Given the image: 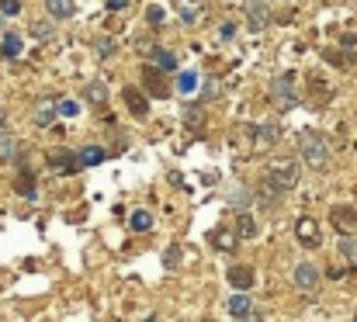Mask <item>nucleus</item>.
<instances>
[{"label": "nucleus", "instance_id": "26", "mask_svg": "<svg viewBox=\"0 0 357 322\" xmlns=\"http://www.w3.org/2000/svg\"><path fill=\"white\" fill-rule=\"evenodd\" d=\"M163 17H167V10H163V7H156V3H153V7H146V21H149L153 28H160V24H163Z\"/></svg>", "mask_w": 357, "mask_h": 322}, {"label": "nucleus", "instance_id": "23", "mask_svg": "<svg viewBox=\"0 0 357 322\" xmlns=\"http://www.w3.org/2000/svg\"><path fill=\"white\" fill-rule=\"evenodd\" d=\"M132 229H135V232H149V229H153V215L149 212H132Z\"/></svg>", "mask_w": 357, "mask_h": 322}, {"label": "nucleus", "instance_id": "30", "mask_svg": "<svg viewBox=\"0 0 357 322\" xmlns=\"http://www.w3.org/2000/svg\"><path fill=\"white\" fill-rule=\"evenodd\" d=\"M163 263H167V270H177V263H181V250H177V246H170V250H167V256H163Z\"/></svg>", "mask_w": 357, "mask_h": 322}, {"label": "nucleus", "instance_id": "27", "mask_svg": "<svg viewBox=\"0 0 357 322\" xmlns=\"http://www.w3.org/2000/svg\"><path fill=\"white\" fill-rule=\"evenodd\" d=\"M309 91H312V98H316V101L330 98V87H323V80H319V77H309Z\"/></svg>", "mask_w": 357, "mask_h": 322}, {"label": "nucleus", "instance_id": "25", "mask_svg": "<svg viewBox=\"0 0 357 322\" xmlns=\"http://www.w3.org/2000/svg\"><path fill=\"white\" fill-rule=\"evenodd\" d=\"M340 250H344V256H347V260H351V263L357 267V239H354V236H344Z\"/></svg>", "mask_w": 357, "mask_h": 322}, {"label": "nucleus", "instance_id": "13", "mask_svg": "<svg viewBox=\"0 0 357 322\" xmlns=\"http://www.w3.org/2000/svg\"><path fill=\"white\" fill-rule=\"evenodd\" d=\"M45 7L52 17H70L77 10V0H45Z\"/></svg>", "mask_w": 357, "mask_h": 322}, {"label": "nucleus", "instance_id": "22", "mask_svg": "<svg viewBox=\"0 0 357 322\" xmlns=\"http://www.w3.org/2000/svg\"><path fill=\"white\" fill-rule=\"evenodd\" d=\"M271 142H278V128L274 125H260L257 128V146H271Z\"/></svg>", "mask_w": 357, "mask_h": 322}, {"label": "nucleus", "instance_id": "6", "mask_svg": "<svg viewBox=\"0 0 357 322\" xmlns=\"http://www.w3.org/2000/svg\"><path fill=\"white\" fill-rule=\"evenodd\" d=\"M121 101H125V107L135 114V118H146V111H149V105H146V98L135 91V87H125L121 91Z\"/></svg>", "mask_w": 357, "mask_h": 322}, {"label": "nucleus", "instance_id": "15", "mask_svg": "<svg viewBox=\"0 0 357 322\" xmlns=\"http://www.w3.org/2000/svg\"><path fill=\"white\" fill-rule=\"evenodd\" d=\"M77 160H80L84 167H98V163L105 160V149H98V146H87V149H80V153H77Z\"/></svg>", "mask_w": 357, "mask_h": 322}, {"label": "nucleus", "instance_id": "5", "mask_svg": "<svg viewBox=\"0 0 357 322\" xmlns=\"http://www.w3.org/2000/svg\"><path fill=\"white\" fill-rule=\"evenodd\" d=\"M295 236H298V243H302V246H309V250H312V246H319V222H316V218H309V215H305V218H298Z\"/></svg>", "mask_w": 357, "mask_h": 322}, {"label": "nucleus", "instance_id": "7", "mask_svg": "<svg viewBox=\"0 0 357 322\" xmlns=\"http://www.w3.org/2000/svg\"><path fill=\"white\" fill-rule=\"evenodd\" d=\"M295 284L305 288V291L316 288V284H319V267H312V263H298V267H295Z\"/></svg>", "mask_w": 357, "mask_h": 322}, {"label": "nucleus", "instance_id": "34", "mask_svg": "<svg viewBox=\"0 0 357 322\" xmlns=\"http://www.w3.org/2000/svg\"><path fill=\"white\" fill-rule=\"evenodd\" d=\"M35 35L38 38H52V24H35Z\"/></svg>", "mask_w": 357, "mask_h": 322}, {"label": "nucleus", "instance_id": "9", "mask_svg": "<svg viewBox=\"0 0 357 322\" xmlns=\"http://www.w3.org/2000/svg\"><path fill=\"white\" fill-rule=\"evenodd\" d=\"M184 128L188 132H205V107L188 105V111H184Z\"/></svg>", "mask_w": 357, "mask_h": 322}, {"label": "nucleus", "instance_id": "1", "mask_svg": "<svg viewBox=\"0 0 357 322\" xmlns=\"http://www.w3.org/2000/svg\"><path fill=\"white\" fill-rule=\"evenodd\" d=\"M298 153H302L316 170H323V167H326V160H330V146H326V139H323L316 128L298 132Z\"/></svg>", "mask_w": 357, "mask_h": 322}, {"label": "nucleus", "instance_id": "19", "mask_svg": "<svg viewBox=\"0 0 357 322\" xmlns=\"http://www.w3.org/2000/svg\"><path fill=\"white\" fill-rule=\"evenodd\" d=\"M215 246H219L222 253H233V250H236V236H233L229 229H219V232H215Z\"/></svg>", "mask_w": 357, "mask_h": 322}, {"label": "nucleus", "instance_id": "33", "mask_svg": "<svg viewBox=\"0 0 357 322\" xmlns=\"http://www.w3.org/2000/svg\"><path fill=\"white\" fill-rule=\"evenodd\" d=\"M98 52H101V56H112V52H115V42H112V38L98 42Z\"/></svg>", "mask_w": 357, "mask_h": 322}, {"label": "nucleus", "instance_id": "21", "mask_svg": "<svg viewBox=\"0 0 357 322\" xmlns=\"http://www.w3.org/2000/svg\"><path fill=\"white\" fill-rule=\"evenodd\" d=\"M0 52H3L7 59H14V56L21 52V38H17V35H3V45H0Z\"/></svg>", "mask_w": 357, "mask_h": 322}, {"label": "nucleus", "instance_id": "37", "mask_svg": "<svg viewBox=\"0 0 357 322\" xmlns=\"http://www.w3.org/2000/svg\"><path fill=\"white\" fill-rule=\"evenodd\" d=\"M3 118H7V114H3V107H0V128H3Z\"/></svg>", "mask_w": 357, "mask_h": 322}, {"label": "nucleus", "instance_id": "10", "mask_svg": "<svg viewBox=\"0 0 357 322\" xmlns=\"http://www.w3.org/2000/svg\"><path fill=\"white\" fill-rule=\"evenodd\" d=\"M246 21H250L253 31H260V28L267 24V7H264L260 0H250V3H246Z\"/></svg>", "mask_w": 357, "mask_h": 322}, {"label": "nucleus", "instance_id": "24", "mask_svg": "<svg viewBox=\"0 0 357 322\" xmlns=\"http://www.w3.org/2000/svg\"><path fill=\"white\" fill-rule=\"evenodd\" d=\"M229 312H233V316H250V298H243V295H236V298H233V302H229Z\"/></svg>", "mask_w": 357, "mask_h": 322}, {"label": "nucleus", "instance_id": "17", "mask_svg": "<svg viewBox=\"0 0 357 322\" xmlns=\"http://www.w3.org/2000/svg\"><path fill=\"white\" fill-rule=\"evenodd\" d=\"M14 156H17V142H14L10 135L0 132V163H10Z\"/></svg>", "mask_w": 357, "mask_h": 322}, {"label": "nucleus", "instance_id": "11", "mask_svg": "<svg viewBox=\"0 0 357 322\" xmlns=\"http://www.w3.org/2000/svg\"><path fill=\"white\" fill-rule=\"evenodd\" d=\"M274 94L284 101V107H288V101H295V77L291 73H284V77H278L274 80Z\"/></svg>", "mask_w": 357, "mask_h": 322}, {"label": "nucleus", "instance_id": "28", "mask_svg": "<svg viewBox=\"0 0 357 322\" xmlns=\"http://www.w3.org/2000/svg\"><path fill=\"white\" fill-rule=\"evenodd\" d=\"M177 84H181V91H184V94H191V91H198V73H181V80H177Z\"/></svg>", "mask_w": 357, "mask_h": 322}, {"label": "nucleus", "instance_id": "18", "mask_svg": "<svg viewBox=\"0 0 357 322\" xmlns=\"http://www.w3.org/2000/svg\"><path fill=\"white\" fill-rule=\"evenodd\" d=\"M146 52L153 56V63H156L160 70H174V66H177V59H174L170 52H163V49H146Z\"/></svg>", "mask_w": 357, "mask_h": 322}, {"label": "nucleus", "instance_id": "20", "mask_svg": "<svg viewBox=\"0 0 357 322\" xmlns=\"http://www.w3.org/2000/svg\"><path fill=\"white\" fill-rule=\"evenodd\" d=\"M236 229H239V236H246V239H250V236H257V222H253L246 212L236 215Z\"/></svg>", "mask_w": 357, "mask_h": 322}, {"label": "nucleus", "instance_id": "2", "mask_svg": "<svg viewBox=\"0 0 357 322\" xmlns=\"http://www.w3.org/2000/svg\"><path fill=\"white\" fill-rule=\"evenodd\" d=\"M264 184L267 187H274V191H291L295 184H298V167H295V160H274L271 167H267V174H264Z\"/></svg>", "mask_w": 357, "mask_h": 322}, {"label": "nucleus", "instance_id": "3", "mask_svg": "<svg viewBox=\"0 0 357 322\" xmlns=\"http://www.w3.org/2000/svg\"><path fill=\"white\" fill-rule=\"evenodd\" d=\"M142 84H146V91L153 94V98H167L170 94V84H167V77L160 73V66H142Z\"/></svg>", "mask_w": 357, "mask_h": 322}, {"label": "nucleus", "instance_id": "36", "mask_svg": "<svg viewBox=\"0 0 357 322\" xmlns=\"http://www.w3.org/2000/svg\"><path fill=\"white\" fill-rule=\"evenodd\" d=\"M108 3H112V7H115V10H119V7H125V3H128V0H108Z\"/></svg>", "mask_w": 357, "mask_h": 322}, {"label": "nucleus", "instance_id": "31", "mask_svg": "<svg viewBox=\"0 0 357 322\" xmlns=\"http://www.w3.org/2000/svg\"><path fill=\"white\" fill-rule=\"evenodd\" d=\"M323 59H330V63H337V66H347V63H351V56H340V52H333V49H323Z\"/></svg>", "mask_w": 357, "mask_h": 322}, {"label": "nucleus", "instance_id": "4", "mask_svg": "<svg viewBox=\"0 0 357 322\" xmlns=\"http://www.w3.org/2000/svg\"><path fill=\"white\" fill-rule=\"evenodd\" d=\"M330 222H333L344 236H354L357 232V212L351 208V205H337V208L330 212Z\"/></svg>", "mask_w": 357, "mask_h": 322}, {"label": "nucleus", "instance_id": "16", "mask_svg": "<svg viewBox=\"0 0 357 322\" xmlns=\"http://www.w3.org/2000/svg\"><path fill=\"white\" fill-rule=\"evenodd\" d=\"M49 163H52V167H59V170H77V163H80V160H77V153H52V156H49Z\"/></svg>", "mask_w": 357, "mask_h": 322}, {"label": "nucleus", "instance_id": "8", "mask_svg": "<svg viewBox=\"0 0 357 322\" xmlns=\"http://www.w3.org/2000/svg\"><path fill=\"white\" fill-rule=\"evenodd\" d=\"M253 281H257V274H253V267H233L229 270V284L236 288V291H246V288H253Z\"/></svg>", "mask_w": 357, "mask_h": 322}, {"label": "nucleus", "instance_id": "14", "mask_svg": "<svg viewBox=\"0 0 357 322\" xmlns=\"http://www.w3.org/2000/svg\"><path fill=\"white\" fill-rule=\"evenodd\" d=\"M84 98H87L91 105H108V87H105V84H87V87H84Z\"/></svg>", "mask_w": 357, "mask_h": 322}, {"label": "nucleus", "instance_id": "32", "mask_svg": "<svg viewBox=\"0 0 357 322\" xmlns=\"http://www.w3.org/2000/svg\"><path fill=\"white\" fill-rule=\"evenodd\" d=\"M56 111H59V114H66V118H73V114H77V101H59Z\"/></svg>", "mask_w": 357, "mask_h": 322}, {"label": "nucleus", "instance_id": "35", "mask_svg": "<svg viewBox=\"0 0 357 322\" xmlns=\"http://www.w3.org/2000/svg\"><path fill=\"white\" fill-rule=\"evenodd\" d=\"M3 10L7 14H17V0H3Z\"/></svg>", "mask_w": 357, "mask_h": 322}, {"label": "nucleus", "instance_id": "29", "mask_svg": "<svg viewBox=\"0 0 357 322\" xmlns=\"http://www.w3.org/2000/svg\"><path fill=\"white\" fill-rule=\"evenodd\" d=\"M52 114H56V107H52V105H38V111H35V121H38V125H49V121H52Z\"/></svg>", "mask_w": 357, "mask_h": 322}, {"label": "nucleus", "instance_id": "12", "mask_svg": "<svg viewBox=\"0 0 357 322\" xmlns=\"http://www.w3.org/2000/svg\"><path fill=\"white\" fill-rule=\"evenodd\" d=\"M14 191L24 194V198H31V194H35V174H31V170H21L17 181H14Z\"/></svg>", "mask_w": 357, "mask_h": 322}]
</instances>
